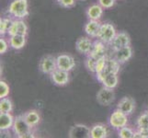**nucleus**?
<instances>
[{"instance_id":"f257e3e1","label":"nucleus","mask_w":148,"mask_h":138,"mask_svg":"<svg viewBox=\"0 0 148 138\" xmlns=\"http://www.w3.org/2000/svg\"><path fill=\"white\" fill-rule=\"evenodd\" d=\"M8 13L14 19H25L29 15L28 0H13L9 4Z\"/></svg>"},{"instance_id":"f03ea898","label":"nucleus","mask_w":148,"mask_h":138,"mask_svg":"<svg viewBox=\"0 0 148 138\" xmlns=\"http://www.w3.org/2000/svg\"><path fill=\"white\" fill-rule=\"evenodd\" d=\"M32 129L33 128L26 122V120L23 118L22 115L15 117L12 130L17 137L18 138L34 137Z\"/></svg>"},{"instance_id":"7ed1b4c3","label":"nucleus","mask_w":148,"mask_h":138,"mask_svg":"<svg viewBox=\"0 0 148 138\" xmlns=\"http://www.w3.org/2000/svg\"><path fill=\"white\" fill-rule=\"evenodd\" d=\"M116 34L117 32L113 25L109 22H105L101 24V27L97 39L101 41L105 44H110V43L113 41L114 37L116 36Z\"/></svg>"},{"instance_id":"20e7f679","label":"nucleus","mask_w":148,"mask_h":138,"mask_svg":"<svg viewBox=\"0 0 148 138\" xmlns=\"http://www.w3.org/2000/svg\"><path fill=\"white\" fill-rule=\"evenodd\" d=\"M110 125L115 130H119L121 127H124L128 124V115L122 112L119 109H116L110 116Z\"/></svg>"},{"instance_id":"39448f33","label":"nucleus","mask_w":148,"mask_h":138,"mask_svg":"<svg viewBox=\"0 0 148 138\" xmlns=\"http://www.w3.org/2000/svg\"><path fill=\"white\" fill-rule=\"evenodd\" d=\"M55 69H57L56 57L53 55H45L39 63V70L44 75H51Z\"/></svg>"},{"instance_id":"423d86ee","label":"nucleus","mask_w":148,"mask_h":138,"mask_svg":"<svg viewBox=\"0 0 148 138\" xmlns=\"http://www.w3.org/2000/svg\"><path fill=\"white\" fill-rule=\"evenodd\" d=\"M114 99H115V93L113 89L102 87L100 90L97 93V101L102 106H109L113 102Z\"/></svg>"},{"instance_id":"0eeeda50","label":"nucleus","mask_w":148,"mask_h":138,"mask_svg":"<svg viewBox=\"0 0 148 138\" xmlns=\"http://www.w3.org/2000/svg\"><path fill=\"white\" fill-rule=\"evenodd\" d=\"M56 62H57V68L67 72L72 71L75 66V61L73 56L65 54L58 55L56 57Z\"/></svg>"},{"instance_id":"6e6552de","label":"nucleus","mask_w":148,"mask_h":138,"mask_svg":"<svg viewBox=\"0 0 148 138\" xmlns=\"http://www.w3.org/2000/svg\"><path fill=\"white\" fill-rule=\"evenodd\" d=\"M120 68H121V64L115 58H108L105 69L102 71V72L96 74L97 79H98L99 82H101L102 79L104 78V76L107 74H110V73L118 74L120 72Z\"/></svg>"},{"instance_id":"1a4fd4ad","label":"nucleus","mask_w":148,"mask_h":138,"mask_svg":"<svg viewBox=\"0 0 148 138\" xmlns=\"http://www.w3.org/2000/svg\"><path fill=\"white\" fill-rule=\"evenodd\" d=\"M111 46V49L113 51H116L118 49L126 47V46L131 45V38L129 34H127L124 32H117L116 36L114 37L113 41L110 44Z\"/></svg>"},{"instance_id":"9d476101","label":"nucleus","mask_w":148,"mask_h":138,"mask_svg":"<svg viewBox=\"0 0 148 138\" xmlns=\"http://www.w3.org/2000/svg\"><path fill=\"white\" fill-rule=\"evenodd\" d=\"M28 34V26L22 19H13L11 23L8 35V36H13V35H24L27 36Z\"/></svg>"},{"instance_id":"9b49d317","label":"nucleus","mask_w":148,"mask_h":138,"mask_svg":"<svg viewBox=\"0 0 148 138\" xmlns=\"http://www.w3.org/2000/svg\"><path fill=\"white\" fill-rule=\"evenodd\" d=\"M68 136L70 138H88L90 137V127L85 124H75L69 130Z\"/></svg>"},{"instance_id":"f8f14e48","label":"nucleus","mask_w":148,"mask_h":138,"mask_svg":"<svg viewBox=\"0 0 148 138\" xmlns=\"http://www.w3.org/2000/svg\"><path fill=\"white\" fill-rule=\"evenodd\" d=\"M50 76H51V79H52L53 82L56 86H60V87L67 85L69 82V79H70L69 72L61 70L59 68L55 69Z\"/></svg>"},{"instance_id":"ddd939ff","label":"nucleus","mask_w":148,"mask_h":138,"mask_svg":"<svg viewBox=\"0 0 148 138\" xmlns=\"http://www.w3.org/2000/svg\"><path fill=\"white\" fill-rule=\"evenodd\" d=\"M113 53H114L113 58H115L121 65H123L128 62L132 58V49L131 47V45H129V46H126V47L113 51Z\"/></svg>"},{"instance_id":"4468645a","label":"nucleus","mask_w":148,"mask_h":138,"mask_svg":"<svg viewBox=\"0 0 148 138\" xmlns=\"http://www.w3.org/2000/svg\"><path fill=\"white\" fill-rule=\"evenodd\" d=\"M93 42L90 37H81L75 43V49L79 54L88 55L92 48Z\"/></svg>"},{"instance_id":"2eb2a0df","label":"nucleus","mask_w":148,"mask_h":138,"mask_svg":"<svg viewBox=\"0 0 148 138\" xmlns=\"http://www.w3.org/2000/svg\"><path fill=\"white\" fill-rule=\"evenodd\" d=\"M117 109H119L122 112H124L126 115L129 116L134 112L135 109V102L132 98L124 97L119 101L118 105H117Z\"/></svg>"},{"instance_id":"dca6fc26","label":"nucleus","mask_w":148,"mask_h":138,"mask_svg":"<svg viewBox=\"0 0 148 138\" xmlns=\"http://www.w3.org/2000/svg\"><path fill=\"white\" fill-rule=\"evenodd\" d=\"M101 24L102 23L99 22V20L88 19V21L85 24V27H84V30L86 34L90 38H97L100 30Z\"/></svg>"},{"instance_id":"f3484780","label":"nucleus","mask_w":148,"mask_h":138,"mask_svg":"<svg viewBox=\"0 0 148 138\" xmlns=\"http://www.w3.org/2000/svg\"><path fill=\"white\" fill-rule=\"evenodd\" d=\"M88 55L93 56L96 59H99L104 57L106 55V44L104 43H102L99 40H96L95 42H93L92 48H91L90 53Z\"/></svg>"},{"instance_id":"a211bd4d","label":"nucleus","mask_w":148,"mask_h":138,"mask_svg":"<svg viewBox=\"0 0 148 138\" xmlns=\"http://www.w3.org/2000/svg\"><path fill=\"white\" fill-rule=\"evenodd\" d=\"M15 118L10 112H0V130L1 132H8L12 129Z\"/></svg>"},{"instance_id":"6ab92c4d","label":"nucleus","mask_w":148,"mask_h":138,"mask_svg":"<svg viewBox=\"0 0 148 138\" xmlns=\"http://www.w3.org/2000/svg\"><path fill=\"white\" fill-rule=\"evenodd\" d=\"M103 10L104 8H102L100 5L98 4H94V5H91L90 7L86 9V17H88V19L91 20H99L103 15Z\"/></svg>"},{"instance_id":"aec40b11","label":"nucleus","mask_w":148,"mask_h":138,"mask_svg":"<svg viewBox=\"0 0 148 138\" xmlns=\"http://www.w3.org/2000/svg\"><path fill=\"white\" fill-rule=\"evenodd\" d=\"M108 134L107 126L102 124H96L90 127V138H106Z\"/></svg>"},{"instance_id":"412c9836","label":"nucleus","mask_w":148,"mask_h":138,"mask_svg":"<svg viewBox=\"0 0 148 138\" xmlns=\"http://www.w3.org/2000/svg\"><path fill=\"white\" fill-rule=\"evenodd\" d=\"M23 118L26 120V122L28 124L34 128V127H36L40 122V115L39 113V111H36V110H30V111H28L26 112H24L22 114Z\"/></svg>"},{"instance_id":"4be33fe9","label":"nucleus","mask_w":148,"mask_h":138,"mask_svg":"<svg viewBox=\"0 0 148 138\" xmlns=\"http://www.w3.org/2000/svg\"><path fill=\"white\" fill-rule=\"evenodd\" d=\"M27 36L24 35H13V36H9L8 42L10 47L14 50H21L27 42Z\"/></svg>"},{"instance_id":"5701e85b","label":"nucleus","mask_w":148,"mask_h":138,"mask_svg":"<svg viewBox=\"0 0 148 138\" xmlns=\"http://www.w3.org/2000/svg\"><path fill=\"white\" fill-rule=\"evenodd\" d=\"M103 87L109 89H115L119 83V78H118V74H114V73H110L107 74L104 78L102 79L100 82Z\"/></svg>"},{"instance_id":"b1692460","label":"nucleus","mask_w":148,"mask_h":138,"mask_svg":"<svg viewBox=\"0 0 148 138\" xmlns=\"http://www.w3.org/2000/svg\"><path fill=\"white\" fill-rule=\"evenodd\" d=\"M13 19L11 18H1L0 19V35L4 36V35L8 34V32L11 26V23Z\"/></svg>"},{"instance_id":"393cba45","label":"nucleus","mask_w":148,"mask_h":138,"mask_svg":"<svg viewBox=\"0 0 148 138\" xmlns=\"http://www.w3.org/2000/svg\"><path fill=\"white\" fill-rule=\"evenodd\" d=\"M13 110V104L10 99L3 98L0 100V112H11Z\"/></svg>"},{"instance_id":"a878e982","label":"nucleus","mask_w":148,"mask_h":138,"mask_svg":"<svg viewBox=\"0 0 148 138\" xmlns=\"http://www.w3.org/2000/svg\"><path fill=\"white\" fill-rule=\"evenodd\" d=\"M118 135L121 138H134V131L126 125L118 130Z\"/></svg>"},{"instance_id":"bb28decb","label":"nucleus","mask_w":148,"mask_h":138,"mask_svg":"<svg viewBox=\"0 0 148 138\" xmlns=\"http://www.w3.org/2000/svg\"><path fill=\"white\" fill-rule=\"evenodd\" d=\"M97 61H98V59L94 58L93 56L88 55V57H86V62H85V65H86V69H88V70L89 71V72H91V73H95V74H96Z\"/></svg>"},{"instance_id":"cd10ccee","label":"nucleus","mask_w":148,"mask_h":138,"mask_svg":"<svg viewBox=\"0 0 148 138\" xmlns=\"http://www.w3.org/2000/svg\"><path fill=\"white\" fill-rule=\"evenodd\" d=\"M136 124L138 128H148V112L146 111L138 117Z\"/></svg>"},{"instance_id":"c85d7f7f","label":"nucleus","mask_w":148,"mask_h":138,"mask_svg":"<svg viewBox=\"0 0 148 138\" xmlns=\"http://www.w3.org/2000/svg\"><path fill=\"white\" fill-rule=\"evenodd\" d=\"M9 92H10V89L8 83L3 80L0 81V98L1 99L7 98L9 95Z\"/></svg>"},{"instance_id":"c756f323","label":"nucleus","mask_w":148,"mask_h":138,"mask_svg":"<svg viewBox=\"0 0 148 138\" xmlns=\"http://www.w3.org/2000/svg\"><path fill=\"white\" fill-rule=\"evenodd\" d=\"M107 60H108L107 56H104V57L98 59V61H97V65H96V74L100 73L105 69L106 65H107Z\"/></svg>"},{"instance_id":"7c9ffc66","label":"nucleus","mask_w":148,"mask_h":138,"mask_svg":"<svg viewBox=\"0 0 148 138\" xmlns=\"http://www.w3.org/2000/svg\"><path fill=\"white\" fill-rule=\"evenodd\" d=\"M57 2L64 8H71L75 6L76 0H59Z\"/></svg>"},{"instance_id":"2f4dec72","label":"nucleus","mask_w":148,"mask_h":138,"mask_svg":"<svg viewBox=\"0 0 148 138\" xmlns=\"http://www.w3.org/2000/svg\"><path fill=\"white\" fill-rule=\"evenodd\" d=\"M8 47H10L9 42L5 38L1 37V39H0V54H6L8 50Z\"/></svg>"},{"instance_id":"473e14b6","label":"nucleus","mask_w":148,"mask_h":138,"mask_svg":"<svg viewBox=\"0 0 148 138\" xmlns=\"http://www.w3.org/2000/svg\"><path fill=\"white\" fill-rule=\"evenodd\" d=\"M98 3L104 9H108L114 6L116 3V0H98Z\"/></svg>"},{"instance_id":"72a5a7b5","label":"nucleus","mask_w":148,"mask_h":138,"mask_svg":"<svg viewBox=\"0 0 148 138\" xmlns=\"http://www.w3.org/2000/svg\"><path fill=\"white\" fill-rule=\"evenodd\" d=\"M138 131L142 135V138H148V128H138Z\"/></svg>"},{"instance_id":"f704fd0d","label":"nucleus","mask_w":148,"mask_h":138,"mask_svg":"<svg viewBox=\"0 0 148 138\" xmlns=\"http://www.w3.org/2000/svg\"><path fill=\"white\" fill-rule=\"evenodd\" d=\"M134 138H142V135L140 134V132L137 129L136 131H134Z\"/></svg>"},{"instance_id":"c9c22d12","label":"nucleus","mask_w":148,"mask_h":138,"mask_svg":"<svg viewBox=\"0 0 148 138\" xmlns=\"http://www.w3.org/2000/svg\"><path fill=\"white\" fill-rule=\"evenodd\" d=\"M78 1H85V0H78Z\"/></svg>"},{"instance_id":"e433bc0d","label":"nucleus","mask_w":148,"mask_h":138,"mask_svg":"<svg viewBox=\"0 0 148 138\" xmlns=\"http://www.w3.org/2000/svg\"><path fill=\"white\" fill-rule=\"evenodd\" d=\"M55 1H59V0H55Z\"/></svg>"},{"instance_id":"4c0bfd02","label":"nucleus","mask_w":148,"mask_h":138,"mask_svg":"<svg viewBox=\"0 0 148 138\" xmlns=\"http://www.w3.org/2000/svg\"><path fill=\"white\" fill-rule=\"evenodd\" d=\"M147 111V112H148V110H147V111Z\"/></svg>"}]
</instances>
